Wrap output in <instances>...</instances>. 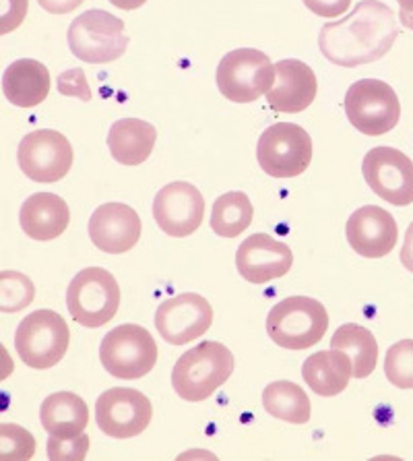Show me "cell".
Listing matches in <instances>:
<instances>
[{
	"mask_svg": "<svg viewBox=\"0 0 413 461\" xmlns=\"http://www.w3.org/2000/svg\"><path fill=\"white\" fill-rule=\"evenodd\" d=\"M399 36L397 15L381 0H362L346 19L320 30V52L333 65L352 68L381 60Z\"/></svg>",
	"mask_w": 413,
	"mask_h": 461,
	"instance_id": "cell-1",
	"label": "cell"
},
{
	"mask_svg": "<svg viewBox=\"0 0 413 461\" xmlns=\"http://www.w3.org/2000/svg\"><path fill=\"white\" fill-rule=\"evenodd\" d=\"M234 373V354L220 341H202L184 352L172 370V385L186 402H205Z\"/></svg>",
	"mask_w": 413,
	"mask_h": 461,
	"instance_id": "cell-2",
	"label": "cell"
},
{
	"mask_svg": "<svg viewBox=\"0 0 413 461\" xmlns=\"http://www.w3.org/2000/svg\"><path fill=\"white\" fill-rule=\"evenodd\" d=\"M328 314L323 303L308 296H290L273 306L267 317V333L285 350H308L325 338Z\"/></svg>",
	"mask_w": 413,
	"mask_h": 461,
	"instance_id": "cell-3",
	"label": "cell"
},
{
	"mask_svg": "<svg viewBox=\"0 0 413 461\" xmlns=\"http://www.w3.org/2000/svg\"><path fill=\"white\" fill-rule=\"evenodd\" d=\"M67 306L76 323L89 330L110 323L121 306V288L116 277L102 267L79 271L68 284Z\"/></svg>",
	"mask_w": 413,
	"mask_h": 461,
	"instance_id": "cell-4",
	"label": "cell"
},
{
	"mask_svg": "<svg viewBox=\"0 0 413 461\" xmlns=\"http://www.w3.org/2000/svg\"><path fill=\"white\" fill-rule=\"evenodd\" d=\"M275 83V65L255 48H238L223 56L217 67V87L234 104L256 102Z\"/></svg>",
	"mask_w": 413,
	"mask_h": 461,
	"instance_id": "cell-5",
	"label": "cell"
},
{
	"mask_svg": "<svg viewBox=\"0 0 413 461\" xmlns=\"http://www.w3.org/2000/svg\"><path fill=\"white\" fill-rule=\"evenodd\" d=\"M157 344L141 325L114 327L100 346V360L112 376L122 381H137L149 375L157 365Z\"/></svg>",
	"mask_w": 413,
	"mask_h": 461,
	"instance_id": "cell-6",
	"label": "cell"
},
{
	"mask_svg": "<svg viewBox=\"0 0 413 461\" xmlns=\"http://www.w3.org/2000/svg\"><path fill=\"white\" fill-rule=\"evenodd\" d=\"M71 344L67 321L54 311H36L21 321L15 348L25 366L46 370L58 365Z\"/></svg>",
	"mask_w": 413,
	"mask_h": 461,
	"instance_id": "cell-7",
	"label": "cell"
},
{
	"mask_svg": "<svg viewBox=\"0 0 413 461\" xmlns=\"http://www.w3.org/2000/svg\"><path fill=\"white\" fill-rule=\"evenodd\" d=\"M129 36L124 21L108 11H87L76 17L68 27V48L83 62L106 65L118 60L126 52Z\"/></svg>",
	"mask_w": 413,
	"mask_h": 461,
	"instance_id": "cell-8",
	"label": "cell"
},
{
	"mask_svg": "<svg viewBox=\"0 0 413 461\" xmlns=\"http://www.w3.org/2000/svg\"><path fill=\"white\" fill-rule=\"evenodd\" d=\"M346 114L362 135L381 137L397 127L401 118V104L389 83L360 79L347 89Z\"/></svg>",
	"mask_w": 413,
	"mask_h": 461,
	"instance_id": "cell-9",
	"label": "cell"
},
{
	"mask_svg": "<svg viewBox=\"0 0 413 461\" xmlns=\"http://www.w3.org/2000/svg\"><path fill=\"white\" fill-rule=\"evenodd\" d=\"M256 158L273 178L300 176L312 162V139L300 124L277 122L258 139Z\"/></svg>",
	"mask_w": 413,
	"mask_h": 461,
	"instance_id": "cell-10",
	"label": "cell"
},
{
	"mask_svg": "<svg viewBox=\"0 0 413 461\" xmlns=\"http://www.w3.org/2000/svg\"><path fill=\"white\" fill-rule=\"evenodd\" d=\"M19 167L33 183H58L73 167L71 141L58 131L41 129L25 135L17 151Z\"/></svg>",
	"mask_w": 413,
	"mask_h": 461,
	"instance_id": "cell-11",
	"label": "cell"
},
{
	"mask_svg": "<svg viewBox=\"0 0 413 461\" xmlns=\"http://www.w3.org/2000/svg\"><path fill=\"white\" fill-rule=\"evenodd\" d=\"M153 406L139 389L112 387L97 397L95 420L102 432L112 438H132L147 430Z\"/></svg>",
	"mask_w": 413,
	"mask_h": 461,
	"instance_id": "cell-12",
	"label": "cell"
},
{
	"mask_svg": "<svg viewBox=\"0 0 413 461\" xmlns=\"http://www.w3.org/2000/svg\"><path fill=\"white\" fill-rule=\"evenodd\" d=\"M362 174L366 185L391 205L413 203V162L395 148H374L364 156Z\"/></svg>",
	"mask_w": 413,
	"mask_h": 461,
	"instance_id": "cell-13",
	"label": "cell"
},
{
	"mask_svg": "<svg viewBox=\"0 0 413 461\" xmlns=\"http://www.w3.org/2000/svg\"><path fill=\"white\" fill-rule=\"evenodd\" d=\"M213 323V309L201 294H178L164 300L156 312V327L167 344L184 346L199 339Z\"/></svg>",
	"mask_w": 413,
	"mask_h": 461,
	"instance_id": "cell-14",
	"label": "cell"
},
{
	"mask_svg": "<svg viewBox=\"0 0 413 461\" xmlns=\"http://www.w3.org/2000/svg\"><path fill=\"white\" fill-rule=\"evenodd\" d=\"M153 218L174 239H186L197 232L205 218V201L201 191L191 183H170L153 199Z\"/></svg>",
	"mask_w": 413,
	"mask_h": 461,
	"instance_id": "cell-15",
	"label": "cell"
},
{
	"mask_svg": "<svg viewBox=\"0 0 413 461\" xmlns=\"http://www.w3.org/2000/svg\"><path fill=\"white\" fill-rule=\"evenodd\" d=\"M141 218L124 203H103L91 213L89 239L102 253H129L141 240Z\"/></svg>",
	"mask_w": 413,
	"mask_h": 461,
	"instance_id": "cell-16",
	"label": "cell"
},
{
	"mask_svg": "<svg viewBox=\"0 0 413 461\" xmlns=\"http://www.w3.org/2000/svg\"><path fill=\"white\" fill-rule=\"evenodd\" d=\"M293 253L285 242L273 240L269 234H252L236 253V267L248 284H267L290 274Z\"/></svg>",
	"mask_w": 413,
	"mask_h": 461,
	"instance_id": "cell-17",
	"label": "cell"
},
{
	"mask_svg": "<svg viewBox=\"0 0 413 461\" xmlns=\"http://www.w3.org/2000/svg\"><path fill=\"white\" fill-rule=\"evenodd\" d=\"M347 242L366 258L387 257L395 249L399 228L393 215L378 205H364L352 213L346 226Z\"/></svg>",
	"mask_w": 413,
	"mask_h": 461,
	"instance_id": "cell-18",
	"label": "cell"
},
{
	"mask_svg": "<svg viewBox=\"0 0 413 461\" xmlns=\"http://www.w3.org/2000/svg\"><path fill=\"white\" fill-rule=\"evenodd\" d=\"M319 92L317 75L302 60L275 62V83L267 92L269 106L282 114H298L314 102Z\"/></svg>",
	"mask_w": 413,
	"mask_h": 461,
	"instance_id": "cell-19",
	"label": "cell"
},
{
	"mask_svg": "<svg viewBox=\"0 0 413 461\" xmlns=\"http://www.w3.org/2000/svg\"><path fill=\"white\" fill-rule=\"evenodd\" d=\"M19 221L23 232L33 240H54L65 234L71 221L67 201L54 193H36L21 205Z\"/></svg>",
	"mask_w": 413,
	"mask_h": 461,
	"instance_id": "cell-20",
	"label": "cell"
},
{
	"mask_svg": "<svg viewBox=\"0 0 413 461\" xmlns=\"http://www.w3.org/2000/svg\"><path fill=\"white\" fill-rule=\"evenodd\" d=\"M3 94L17 108L40 106L50 94V73L33 59L11 62L3 75Z\"/></svg>",
	"mask_w": 413,
	"mask_h": 461,
	"instance_id": "cell-21",
	"label": "cell"
},
{
	"mask_svg": "<svg viewBox=\"0 0 413 461\" xmlns=\"http://www.w3.org/2000/svg\"><path fill=\"white\" fill-rule=\"evenodd\" d=\"M157 131L141 118H121L110 127L108 148L112 158L122 166H139L151 156Z\"/></svg>",
	"mask_w": 413,
	"mask_h": 461,
	"instance_id": "cell-22",
	"label": "cell"
},
{
	"mask_svg": "<svg viewBox=\"0 0 413 461\" xmlns=\"http://www.w3.org/2000/svg\"><path fill=\"white\" fill-rule=\"evenodd\" d=\"M40 420L50 437L73 438L85 432L89 424V408L76 393L58 391L48 395L40 408Z\"/></svg>",
	"mask_w": 413,
	"mask_h": 461,
	"instance_id": "cell-23",
	"label": "cell"
},
{
	"mask_svg": "<svg viewBox=\"0 0 413 461\" xmlns=\"http://www.w3.org/2000/svg\"><path fill=\"white\" fill-rule=\"evenodd\" d=\"M302 376L317 395L335 397L347 387L349 379L354 376L352 358L343 350L317 352L306 358L302 365Z\"/></svg>",
	"mask_w": 413,
	"mask_h": 461,
	"instance_id": "cell-24",
	"label": "cell"
},
{
	"mask_svg": "<svg viewBox=\"0 0 413 461\" xmlns=\"http://www.w3.org/2000/svg\"><path fill=\"white\" fill-rule=\"evenodd\" d=\"M331 348L349 354L355 379H366L374 373L378 365V344L366 327L355 323L341 325L333 335Z\"/></svg>",
	"mask_w": 413,
	"mask_h": 461,
	"instance_id": "cell-25",
	"label": "cell"
},
{
	"mask_svg": "<svg viewBox=\"0 0 413 461\" xmlns=\"http://www.w3.org/2000/svg\"><path fill=\"white\" fill-rule=\"evenodd\" d=\"M263 408L267 414L290 424L310 420V400L306 391L292 381H275L263 391Z\"/></svg>",
	"mask_w": 413,
	"mask_h": 461,
	"instance_id": "cell-26",
	"label": "cell"
},
{
	"mask_svg": "<svg viewBox=\"0 0 413 461\" xmlns=\"http://www.w3.org/2000/svg\"><path fill=\"white\" fill-rule=\"evenodd\" d=\"M252 218H255V207H252L248 194L232 191L221 194L213 203L211 228L217 236L236 239L250 226Z\"/></svg>",
	"mask_w": 413,
	"mask_h": 461,
	"instance_id": "cell-27",
	"label": "cell"
},
{
	"mask_svg": "<svg viewBox=\"0 0 413 461\" xmlns=\"http://www.w3.org/2000/svg\"><path fill=\"white\" fill-rule=\"evenodd\" d=\"M384 375L399 389H413V339H401L387 350Z\"/></svg>",
	"mask_w": 413,
	"mask_h": 461,
	"instance_id": "cell-28",
	"label": "cell"
},
{
	"mask_svg": "<svg viewBox=\"0 0 413 461\" xmlns=\"http://www.w3.org/2000/svg\"><path fill=\"white\" fill-rule=\"evenodd\" d=\"M0 290H3L0 292V298H3L0 309H3V312H17L25 309V306L31 304L33 294H36L31 279L19 274V271H3Z\"/></svg>",
	"mask_w": 413,
	"mask_h": 461,
	"instance_id": "cell-29",
	"label": "cell"
},
{
	"mask_svg": "<svg viewBox=\"0 0 413 461\" xmlns=\"http://www.w3.org/2000/svg\"><path fill=\"white\" fill-rule=\"evenodd\" d=\"M0 459H31L36 453V438L19 424L0 426Z\"/></svg>",
	"mask_w": 413,
	"mask_h": 461,
	"instance_id": "cell-30",
	"label": "cell"
},
{
	"mask_svg": "<svg viewBox=\"0 0 413 461\" xmlns=\"http://www.w3.org/2000/svg\"><path fill=\"white\" fill-rule=\"evenodd\" d=\"M48 457L52 461H83L89 451V435L81 432L79 437L73 438H48Z\"/></svg>",
	"mask_w": 413,
	"mask_h": 461,
	"instance_id": "cell-31",
	"label": "cell"
},
{
	"mask_svg": "<svg viewBox=\"0 0 413 461\" xmlns=\"http://www.w3.org/2000/svg\"><path fill=\"white\" fill-rule=\"evenodd\" d=\"M58 92L65 95L81 97L83 102L91 100V92H89L85 73H83L81 68H71V71L62 73L58 77Z\"/></svg>",
	"mask_w": 413,
	"mask_h": 461,
	"instance_id": "cell-32",
	"label": "cell"
},
{
	"mask_svg": "<svg viewBox=\"0 0 413 461\" xmlns=\"http://www.w3.org/2000/svg\"><path fill=\"white\" fill-rule=\"evenodd\" d=\"M27 15V0H3V15H0V32L9 33L23 23Z\"/></svg>",
	"mask_w": 413,
	"mask_h": 461,
	"instance_id": "cell-33",
	"label": "cell"
},
{
	"mask_svg": "<svg viewBox=\"0 0 413 461\" xmlns=\"http://www.w3.org/2000/svg\"><path fill=\"white\" fill-rule=\"evenodd\" d=\"M302 3L314 13V15L335 19L349 9L352 0H302Z\"/></svg>",
	"mask_w": 413,
	"mask_h": 461,
	"instance_id": "cell-34",
	"label": "cell"
},
{
	"mask_svg": "<svg viewBox=\"0 0 413 461\" xmlns=\"http://www.w3.org/2000/svg\"><path fill=\"white\" fill-rule=\"evenodd\" d=\"M40 6L52 15H67V13L75 11L76 6H81L85 0H38Z\"/></svg>",
	"mask_w": 413,
	"mask_h": 461,
	"instance_id": "cell-35",
	"label": "cell"
},
{
	"mask_svg": "<svg viewBox=\"0 0 413 461\" xmlns=\"http://www.w3.org/2000/svg\"><path fill=\"white\" fill-rule=\"evenodd\" d=\"M401 263L403 267L413 274V221L409 223L408 232H405V240L401 247Z\"/></svg>",
	"mask_w": 413,
	"mask_h": 461,
	"instance_id": "cell-36",
	"label": "cell"
},
{
	"mask_svg": "<svg viewBox=\"0 0 413 461\" xmlns=\"http://www.w3.org/2000/svg\"><path fill=\"white\" fill-rule=\"evenodd\" d=\"M399 3V19L401 23L408 27V30L413 32V0H397Z\"/></svg>",
	"mask_w": 413,
	"mask_h": 461,
	"instance_id": "cell-37",
	"label": "cell"
},
{
	"mask_svg": "<svg viewBox=\"0 0 413 461\" xmlns=\"http://www.w3.org/2000/svg\"><path fill=\"white\" fill-rule=\"evenodd\" d=\"M112 5L116 6V9H122V11H132V9H139V6H143L147 0H110Z\"/></svg>",
	"mask_w": 413,
	"mask_h": 461,
	"instance_id": "cell-38",
	"label": "cell"
}]
</instances>
